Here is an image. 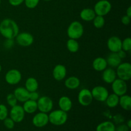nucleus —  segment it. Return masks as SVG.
<instances>
[{"instance_id":"obj_1","label":"nucleus","mask_w":131,"mask_h":131,"mask_svg":"<svg viewBox=\"0 0 131 131\" xmlns=\"http://www.w3.org/2000/svg\"><path fill=\"white\" fill-rule=\"evenodd\" d=\"M19 33V26L13 19L6 18L0 23V34L5 39H14Z\"/></svg>"},{"instance_id":"obj_2","label":"nucleus","mask_w":131,"mask_h":131,"mask_svg":"<svg viewBox=\"0 0 131 131\" xmlns=\"http://www.w3.org/2000/svg\"><path fill=\"white\" fill-rule=\"evenodd\" d=\"M49 122L55 126L64 125L68 120L67 113L61 110H56L49 113Z\"/></svg>"},{"instance_id":"obj_3","label":"nucleus","mask_w":131,"mask_h":131,"mask_svg":"<svg viewBox=\"0 0 131 131\" xmlns=\"http://www.w3.org/2000/svg\"><path fill=\"white\" fill-rule=\"evenodd\" d=\"M84 31V26L82 23L78 20H74L68 26L67 34L69 38L78 40L83 37Z\"/></svg>"},{"instance_id":"obj_4","label":"nucleus","mask_w":131,"mask_h":131,"mask_svg":"<svg viewBox=\"0 0 131 131\" xmlns=\"http://www.w3.org/2000/svg\"><path fill=\"white\" fill-rule=\"evenodd\" d=\"M116 74L117 78L129 81L131 79V64L129 62H122L116 68Z\"/></svg>"},{"instance_id":"obj_5","label":"nucleus","mask_w":131,"mask_h":131,"mask_svg":"<svg viewBox=\"0 0 131 131\" xmlns=\"http://www.w3.org/2000/svg\"><path fill=\"white\" fill-rule=\"evenodd\" d=\"M37 102L38 110L40 112L48 114L53 109L54 102L48 96L40 97Z\"/></svg>"},{"instance_id":"obj_6","label":"nucleus","mask_w":131,"mask_h":131,"mask_svg":"<svg viewBox=\"0 0 131 131\" xmlns=\"http://www.w3.org/2000/svg\"><path fill=\"white\" fill-rule=\"evenodd\" d=\"M112 5L108 0H99L95 5L93 10L97 15L104 17L111 12Z\"/></svg>"},{"instance_id":"obj_7","label":"nucleus","mask_w":131,"mask_h":131,"mask_svg":"<svg viewBox=\"0 0 131 131\" xmlns=\"http://www.w3.org/2000/svg\"><path fill=\"white\" fill-rule=\"evenodd\" d=\"M93 100H95L97 102H104L107 99V96L110 94L109 91L104 86H95L91 90Z\"/></svg>"},{"instance_id":"obj_8","label":"nucleus","mask_w":131,"mask_h":131,"mask_svg":"<svg viewBox=\"0 0 131 131\" xmlns=\"http://www.w3.org/2000/svg\"><path fill=\"white\" fill-rule=\"evenodd\" d=\"M14 39H15V42L19 46L23 47H29L34 42V37L28 32H21L16 36Z\"/></svg>"},{"instance_id":"obj_9","label":"nucleus","mask_w":131,"mask_h":131,"mask_svg":"<svg viewBox=\"0 0 131 131\" xmlns=\"http://www.w3.org/2000/svg\"><path fill=\"white\" fill-rule=\"evenodd\" d=\"M111 84L113 93L119 97L126 94L127 92L128 86L127 82L122 79L116 78Z\"/></svg>"},{"instance_id":"obj_10","label":"nucleus","mask_w":131,"mask_h":131,"mask_svg":"<svg viewBox=\"0 0 131 131\" xmlns=\"http://www.w3.org/2000/svg\"><path fill=\"white\" fill-rule=\"evenodd\" d=\"M22 79L21 72L15 69L8 70L5 75V80L10 85H16L19 84Z\"/></svg>"},{"instance_id":"obj_11","label":"nucleus","mask_w":131,"mask_h":131,"mask_svg":"<svg viewBox=\"0 0 131 131\" xmlns=\"http://www.w3.org/2000/svg\"><path fill=\"white\" fill-rule=\"evenodd\" d=\"M93 101L91 90L88 88H83L80 90L78 95V101L80 105L84 107L90 106Z\"/></svg>"},{"instance_id":"obj_12","label":"nucleus","mask_w":131,"mask_h":131,"mask_svg":"<svg viewBox=\"0 0 131 131\" xmlns=\"http://www.w3.org/2000/svg\"><path fill=\"white\" fill-rule=\"evenodd\" d=\"M25 111H24L23 106L17 104L11 107L9 111L10 118L12 119L15 123H20L24 120L25 117Z\"/></svg>"},{"instance_id":"obj_13","label":"nucleus","mask_w":131,"mask_h":131,"mask_svg":"<svg viewBox=\"0 0 131 131\" xmlns=\"http://www.w3.org/2000/svg\"><path fill=\"white\" fill-rule=\"evenodd\" d=\"M49 123L48 114L40 112L36 114L32 119V124L35 127L42 128L46 126Z\"/></svg>"},{"instance_id":"obj_14","label":"nucleus","mask_w":131,"mask_h":131,"mask_svg":"<svg viewBox=\"0 0 131 131\" xmlns=\"http://www.w3.org/2000/svg\"><path fill=\"white\" fill-rule=\"evenodd\" d=\"M107 47L111 52H118L122 49V40L116 36H112L107 40Z\"/></svg>"},{"instance_id":"obj_15","label":"nucleus","mask_w":131,"mask_h":131,"mask_svg":"<svg viewBox=\"0 0 131 131\" xmlns=\"http://www.w3.org/2000/svg\"><path fill=\"white\" fill-rule=\"evenodd\" d=\"M67 70L65 65L62 64H58L55 65L52 70V77L57 81H61L66 78Z\"/></svg>"},{"instance_id":"obj_16","label":"nucleus","mask_w":131,"mask_h":131,"mask_svg":"<svg viewBox=\"0 0 131 131\" xmlns=\"http://www.w3.org/2000/svg\"><path fill=\"white\" fill-rule=\"evenodd\" d=\"M102 72V81L107 84H111L117 78L116 70L111 67H107Z\"/></svg>"},{"instance_id":"obj_17","label":"nucleus","mask_w":131,"mask_h":131,"mask_svg":"<svg viewBox=\"0 0 131 131\" xmlns=\"http://www.w3.org/2000/svg\"><path fill=\"white\" fill-rule=\"evenodd\" d=\"M72 101L68 96H61L58 100V106L60 110L68 113L72 108Z\"/></svg>"},{"instance_id":"obj_18","label":"nucleus","mask_w":131,"mask_h":131,"mask_svg":"<svg viewBox=\"0 0 131 131\" xmlns=\"http://www.w3.org/2000/svg\"><path fill=\"white\" fill-rule=\"evenodd\" d=\"M29 92L24 87H17L14 91V95L16 97L17 100L19 102H24L29 99Z\"/></svg>"},{"instance_id":"obj_19","label":"nucleus","mask_w":131,"mask_h":131,"mask_svg":"<svg viewBox=\"0 0 131 131\" xmlns=\"http://www.w3.org/2000/svg\"><path fill=\"white\" fill-rule=\"evenodd\" d=\"M108 67L106 59L103 57H97L92 62V67L97 72H102Z\"/></svg>"},{"instance_id":"obj_20","label":"nucleus","mask_w":131,"mask_h":131,"mask_svg":"<svg viewBox=\"0 0 131 131\" xmlns=\"http://www.w3.org/2000/svg\"><path fill=\"white\" fill-rule=\"evenodd\" d=\"M81 84L80 79L75 76H70L67 78L64 82L65 86L69 90H76L79 87Z\"/></svg>"},{"instance_id":"obj_21","label":"nucleus","mask_w":131,"mask_h":131,"mask_svg":"<svg viewBox=\"0 0 131 131\" xmlns=\"http://www.w3.org/2000/svg\"><path fill=\"white\" fill-rule=\"evenodd\" d=\"M106 61L108 66L113 69H115L122 63V59L119 57L116 52H111L106 58Z\"/></svg>"},{"instance_id":"obj_22","label":"nucleus","mask_w":131,"mask_h":131,"mask_svg":"<svg viewBox=\"0 0 131 131\" xmlns=\"http://www.w3.org/2000/svg\"><path fill=\"white\" fill-rule=\"evenodd\" d=\"M81 19L85 22H90L93 20L96 14L93 9L90 8H86L83 9L81 11L80 14Z\"/></svg>"},{"instance_id":"obj_23","label":"nucleus","mask_w":131,"mask_h":131,"mask_svg":"<svg viewBox=\"0 0 131 131\" xmlns=\"http://www.w3.org/2000/svg\"><path fill=\"white\" fill-rule=\"evenodd\" d=\"M22 106L26 113L28 114H33L38 110L37 101L30 99L27 100L26 101L23 102V106Z\"/></svg>"},{"instance_id":"obj_24","label":"nucleus","mask_w":131,"mask_h":131,"mask_svg":"<svg viewBox=\"0 0 131 131\" xmlns=\"http://www.w3.org/2000/svg\"><path fill=\"white\" fill-rule=\"evenodd\" d=\"M120 107L125 111H129L131 110V97L130 95L126 94L119 97V104Z\"/></svg>"},{"instance_id":"obj_25","label":"nucleus","mask_w":131,"mask_h":131,"mask_svg":"<svg viewBox=\"0 0 131 131\" xmlns=\"http://www.w3.org/2000/svg\"><path fill=\"white\" fill-rule=\"evenodd\" d=\"M39 87V84L36 78L30 77L28 78L25 81V87L24 88L29 92L37 91Z\"/></svg>"},{"instance_id":"obj_26","label":"nucleus","mask_w":131,"mask_h":131,"mask_svg":"<svg viewBox=\"0 0 131 131\" xmlns=\"http://www.w3.org/2000/svg\"><path fill=\"white\" fill-rule=\"evenodd\" d=\"M115 124L111 121H104L100 123L96 127V131H115Z\"/></svg>"},{"instance_id":"obj_27","label":"nucleus","mask_w":131,"mask_h":131,"mask_svg":"<svg viewBox=\"0 0 131 131\" xmlns=\"http://www.w3.org/2000/svg\"><path fill=\"white\" fill-rule=\"evenodd\" d=\"M119 97V96L115 93H111L108 95L104 102H106V106L110 108H115L118 106Z\"/></svg>"},{"instance_id":"obj_28","label":"nucleus","mask_w":131,"mask_h":131,"mask_svg":"<svg viewBox=\"0 0 131 131\" xmlns=\"http://www.w3.org/2000/svg\"><path fill=\"white\" fill-rule=\"evenodd\" d=\"M67 48L69 52L75 53L79 49V43L77 40L69 38L67 42Z\"/></svg>"},{"instance_id":"obj_29","label":"nucleus","mask_w":131,"mask_h":131,"mask_svg":"<svg viewBox=\"0 0 131 131\" xmlns=\"http://www.w3.org/2000/svg\"><path fill=\"white\" fill-rule=\"evenodd\" d=\"M92 21H93V26L97 29H101V28H103L106 23L104 17L97 15Z\"/></svg>"},{"instance_id":"obj_30","label":"nucleus","mask_w":131,"mask_h":131,"mask_svg":"<svg viewBox=\"0 0 131 131\" xmlns=\"http://www.w3.org/2000/svg\"><path fill=\"white\" fill-rule=\"evenodd\" d=\"M122 49L127 52L131 51V38L130 37H127L122 40Z\"/></svg>"},{"instance_id":"obj_31","label":"nucleus","mask_w":131,"mask_h":131,"mask_svg":"<svg viewBox=\"0 0 131 131\" xmlns=\"http://www.w3.org/2000/svg\"><path fill=\"white\" fill-rule=\"evenodd\" d=\"M6 101L7 104L10 107H13V106H15L17 104V100L16 97L14 95V93H9L6 95Z\"/></svg>"},{"instance_id":"obj_32","label":"nucleus","mask_w":131,"mask_h":131,"mask_svg":"<svg viewBox=\"0 0 131 131\" xmlns=\"http://www.w3.org/2000/svg\"><path fill=\"white\" fill-rule=\"evenodd\" d=\"M9 112L8 107L5 104H0V121H3L8 116Z\"/></svg>"},{"instance_id":"obj_33","label":"nucleus","mask_w":131,"mask_h":131,"mask_svg":"<svg viewBox=\"0 0 131 131\" xmlns=\"http://www.w3.org/2000/svg\"><path fill=\"white\" fill-rule=\"evenodd\" d=\"M40 0H24L26 6L29 9H34L39 4Z\"/></svg>"},{"instance_id":"obj_34","label":"nucleus","mask_w":131,"mask_h":131,"mask_svg":"<svg viewBox=\"0 0 131 131\" xmlns=\"http://www.w3.org/2000/svg\"><path fill=\"white\" fill-rule=\"evenodd\" d=\"M15 124L14 120L10 117H7L3 120V124L5 126V127L8 129H14V126H15Z\"/></svg>"},{"instance_id":"obj_35","label":"nucleus","mask_w":131,"mask_h":131,"mask_svg":"<svg viewBox=\"0 0 131 131\" xmlns=\"http://www.w3.org/2000/svg\"><path fill=\"white\" fill-rule=\"evenodd\" d=\"M14 43H15L14 39H5L3 43V46L5 49H10L14 47Z\"/></svg>"},{"instance_id":"obj_36","label":"nucleus","mask_w":131,"mask_h":131,"mask_svg":"<svg viewBox=\"0 0 131 131\" xmlns=\"http://www.w3.org/2000/svg\"><path fill=\"white\" fill-rule=\"evenodd\" d=\"M40 97L39 93L37 92V91L35 92H31L29 93V99L32 100V101H37Z\"/></svg>"},{"instance_id":"obj_37","label":"nucleus","mask_w":131,"mask_h":131,"mask_svg":"<svg viewBox=\"0 0 131 131\" xmlns=\"http://www.w3.org/2000/svg\"><path fill=\"white\" fill-rule=\"evenodd\" d=\"M131 21V17L127 16V15H125L122 16L121 19V22L125 26H129L130 24Z\"/></svg>"},{"instance_id":"obj_38","label":"nucleus","mask_w":131,"mask_h":131,"mask_svg":"<svg viewBox=\"0 0 131 131\" xmlns=\"http://www.w3.org/2000/svg\"><path fill=\"white\" fill-rule=\"evenodd\" d=\"M24 0H8V3L11 6H18L24 3Z\"/></svg>"},{"instance_id":"obj_39","label":"nucleus","mask_w":131,"mask_h":131,"mask_svg":"<svg viewBox=\"0 0 131 131\" xmlns=\"http://www.w3.org/2000/svg\"><path fill=\"white\" fill-rule=\"evenodd\" d=\"M129 129H130L127 126L126 124H122L116 128L115 131H129Z\"/></svg>"},{"instance_id":"obj_40","label":"nucleus","mask_w":131,"mask_h":131,"mask_svg":"<svg viewBox=\"0 0 131 131\" xmlns=\"http://www.w3.org/2000/svg\"><path fill=\"white\" fill-rule=\"evenodd\" d=\"M116 53L118 54V56L122 59H122L125 58L127 56V52H125V51H124V50H122V49H121L120 51H119L118 52H116Z\"/></svg>"},{"instance_id":"obj_41","label":"nucleus","mask_w":131,"mask_h":131,"mask_svg":"<svg viewBox=\"0 0 131 131\" xmlns=\"http://www.w3.org/2000/svg\"><path fill=\"white\" fill-rule=\"evenodd\" d=\"M125 15L131 17V6H129V7L127 8V9L126 14H125Z\"/></svg>"},{"instance_id":"obj_42","label":"nucleus","mask_w":131,"mask_h":131,"mask_svg":"<svg viewBox=\"0 0 131 131\" xmlns=\"http://www.w3.org/2000/svg\"><path fill=\"white\" fill-rule=\"evenodd\" d=\"M126 125H127V126L129 128V129H130L131 128V120H127V123H126Z\"/></svg>"},{"instance_id":"obj_43","label":"nucleus","mask_w":131,"mask_h":131,"mask_svg":"<svg viewBox=\"0 0 131 131\" xmlns=\"http://www.w3.org/2000/svg\"><path fill=\"white\" fill-rule=\"evenodd\" d=\"M1 70H2V66H1V64H0V73H1Z\"/></svg>"},{"instance_id":"obj_44","label":"nucleus","mask_w":131,"mask_h":131,"mask_svg":"<svg viewBox=\"0 0 131 131\" xmlns=\"http://www.w3.org/2000/svg\"><path fill=\"white\" fill-rule=\"evenodd\" d=\"M43 1H51V0H43Z\"/></svg>"},{"instance_id":"obj_45","label":"nucleus","mask_w":131,"mask_h":131,"mask_svg":"<svg viewBox=\"0 0 131 131\" xmlns=\"http://www.w3.org/2000/svg\"><path fill=\"white\" fill-rule=\"evenodd\" d=\"M1 0H0V5H1Z\"/></svg>"}]
</instances>
